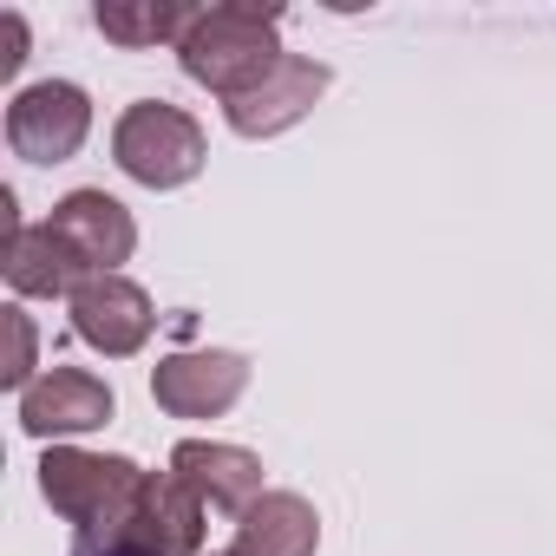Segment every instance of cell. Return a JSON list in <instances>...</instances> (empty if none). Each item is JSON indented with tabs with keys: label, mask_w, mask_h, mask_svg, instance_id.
Returning <instances> with one entry per match:
<instances>
[{
	"label": "cell",
	"mask_w": 556,
	"mask_h": 556,
	"mask_svg": "<svg viewBox=\"0 0 556 556\" xmlns=\"http://www.w3.org/2000/svg\"><path fill=\"white\" fill-rule=\"evenodd\" d=\"M177 66L229 105L282 66V21H275V8H249V0L197 8V21L177 40Z\"/></svg>",
	"instance_id": "cell-1"
},
{
	"label": "cell",
	"mask_w": 556,
	"mask_h": 556,
	"mask_svg": "<svg viewBox=\"0 0 556 556\" xmlns=\"http://www.w3.org/2000/svg\"><path fill=\"white\" fill-rule=\"evenodd\" d=\"M40 497L79 523L86 543L131 536L138 504H144V471L118 452H86V445H47L40 458Z\"/></svg>",
	"instance_id": "cell-2"
},
{
	"label": "cell",
	"mask_w": 556,
	"mask_h": 556,
	"mask_svg": "<svg viewBox=\"0 0 556 556\" xmlns=\"http://www.w3.org/2000/svg\"><path fill=\"white\" fill-rule=\"evenodd\" d=\"M112 157L131 184L144 190H177L190 184L203 164H210V138L203 125L184 112V105H164V99H138L118 112L112 125Z\"/></svg>",
	"instance_id": "cell-3"
},
{
	"label": "cell",
	"mask_w": 556,
	"mask_h": 556,
	"mask_svg": "<svg viewBox=\"0 0 556 556\" xmlns=\"http://www.w3.org/2000/svg\"><path fill=\"white\" fill-rule=\"evenodd\" d=\"M92 138V99L73 79H40L21 86L8 105V144L27 164H66L79 157V144Z\"/></svg>",
	"instance_id": "cell-4"
},
{
	"label": "cell",
	"mask_w": 556,
	"mask_h": 556,
	"mask_svg": "<svg viewBox=\"0 0 556 556\" xmlns=\"http://www.w3.org/2000/svg\"><path fill=\"white\" fill-rule=\"evenodd\" d=\"M249 387V361L229 348H190V354H164L151 367V400L170 419H223Z\"/></svg>",
	"instance_id": "cell-5"
},
{
	"label": "cell",
	"mask_w": 556,
	"mask_h": 556,
	"mask_svg": "<svg viewBox=\"0 0 556 556\" xmlns=\"http://www.w3.org/2000/svg\"><path fill=\"white\" fill-rule=\"evenodd\" d=\"M151 328H157V308H151V295L131 282V275H92V282L73 295V334L92 354H105V361L144 354Z\"/></svg>",
	"instance_id": "cell-6"
},
{
	"label": "cell",
	"mask_w": 556,
	"mask_h": 556,
	"mask_svg": "<svg viewBox=\"0 0 556 556\" xmlns=\"http://www.w3.org/2000/svg\"><path fill=\"white\" fill-rule=\"evenodd\" d=\"M321 92H328V66L308 60V53H282V66H275L262 86H249L242 99H229L223 118H229L236 138H282L321 105Z\"/></svg>",
	"instance_id": "cell-7"
},
{
	"label": "cell",
	"mask_w": 556,
	"mask_h": 556,
	"mask_svg": "<svg viewBox=\"0 0 556 556\" xmlns=\"http://www.w3.org/2000/svg\"><path fill=\"white\" fill-rule=\"evenodd\" d=\"M112 413H118V393L86 367H47L21 393V426L34 439H79V432L112 426Z\"/></svg>",
	"instance_id": "cell-8"
},
{
	"label": "cell",
	"mask_w": 556,
	"mask_h": 556,
	"mask_svg": "<svg viewBox=\"0 0 556 556\" xmlns=\"http://www.w3.org/2000/svg\"><path fill=\"white\" fill-rule=\"evenodd\" d=\"M47 223L86 255L92 275H118V262H131V249H138V223H131V210H125L118 197H105V190H66V197L53 203Z\"/></svg>",
	"instance_id": "cell-9"
},
{
	"label": "cell",
	"mask_w": 556,
	"mask_h": 556,
	"mask_svg": "<svg viewBox=\"0 0 556 556\" xmlns=\"http://www.w3.org/2000/svg\"><path fill=\"white\" fill-rule=\"evenodd\" d=\"M0 268H8V289L14 295H34V302H73L86 282H92V268L86 255L53 229V223H34L21 236H8V255H0Z\"/></svg>",
	"instance_id": "cell-10"
},
{
	"label": "cell",
	"mask_w": 556,
	"mask_h": 556,
	"mask_svg": "<svg viewBox=\"0 0 556 556\" xmlns=\"http://www.w3.org/2000/svg\"><path fill=\"white\" fill-rule=\"evenodd\" d=\"M170 471L210 504V510H229L242 517L255 497H262V458L242 452V445H223V439H184L170 452Z\"/></svg>",
	"instance_id": "cell-11"
},
{
	"label": "cell",
	"mask_w": 556,
	"mask_h": 556,
	"mask_svg": "<svg viewBox=\"0 0 556 556\" xmlns=\"http://www.w3.org/2000/svg\"><path fill=\"white\" fill-rule=\"evenodd\" d=\"M321 517L302 491H262L236 523V556H315Z\"/></svg>",
	"instance_id": "cell-12"
},
{
	"label": "cell",
	"mask_w": 556,
	"mask_h": 556,
	"mask_svg": "<svg viewBox=\"0 0 556 556\" xmlns=\"http://www.w3.org/2000/svg\"><path fill=\"white\" fill-rule=\"evenodd\" d=\"M131 536L157 556H197L203 549V497L177 471H144V504Z\"/></svg>",
	"instance_id": "cell-13"
},
{
	"label": "cell",
	"mask_w": 556,
	"mask_h": 556,
	"mask_svg": "<svg viewBox=\"0 0 556 556\" xmlns=\"http://www.w3.org/2000/svg\"><path fill=\"white\" fill-rule=\"evenodd\" d=\"M197 21V8L184 0H99L92 8V27L112 40V47H157V40H184V27Z\"/></svg>",
	"instance_id": "cell-14"
},
{
	"label": "cell",
	"mask_w": 556,
	"mask_h": 556,
	"mask_svg": "<svg viewBox=\"0 0 556 556\" xmlns=\"http://www.w3.org/2000/svg\"><path fill=\"white\" fill-rule=\"evenodd\" d=\"M0 321H8V367H0V387H14V393H27L40 374V334H34V315L27 308H0Z\"/></svg>",
	"instance_id": "cell-15"
},
{
	"label": "cell",
	"mask_w": 556,
	"mask_h": 556,
	"mask_svg": "<svg viewBox=\"0 0 556 556\" xmlns=\"http://www.w3.org/2000/svg\"><path fill=\"white\" fill-rule=\"evenodd\" d=\"M0 34H8V47H0V79H14L27 66V21L21 14H0Z\"/></svg>",
	"instance_id": "cell-16"
},
{
	"label": "cell",
	"mask_w": 556,
	"mask_h": 556,
	"mask_svg": "<svg viewBox=\"0 0 556 556\" xmlns=\"http://www.w3.org/2000/svg\"><path fill=\"white\" fill-rule=\"evenodd\" d=\"M79 556H157V549H144L138 536H112V543H79Z\"/></svg>",
	"instance_id": "cell-17"
},
{
	"label": "cell",
	"mask_w": 556,
	"mask_h": 556,
	"mask_svg": "<svg viewBox=\"0 0 556 556\" xmlns=\"http://www.w3.org/2000/svg\"><path fill=\"white\" fill-rule=\"evenodd\" d=\"M216 556H236V549H216Z\"/></svg>",
	"instance_id": "cell-18"
}]
</instances>
